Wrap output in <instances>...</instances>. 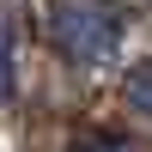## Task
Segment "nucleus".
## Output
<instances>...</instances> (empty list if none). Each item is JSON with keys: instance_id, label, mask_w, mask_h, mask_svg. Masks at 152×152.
<instances>
[{"instance_id": "3", "label": "nucleus", "mask_w": 152, "mask_h": 152, "mask_svg": "<svg viewBox=\"0 0 152 152\" xmlns=\"http://www.w3.org/2000/svg\"><path fill=\"white\" fill-rule=\"evenodd\" d=\"M12 91V31H6V18H0V97Z\"/></svg>"}, {"instance_id": "1", "label": "nucleus", "mask_w": 152, "mask_h": 152, "mask_svg": "<svg viewBox=\"0 0 152 152\" xmlns=\"http://www.w3.org/2000/svg\"><path fill=\"white\" fill-rule=\"evenodd\" d=\"M43 31H49V43H55L73 67H104L122 49V18L104 0H55L49 18H43Z\"/></svg>"}, {"instance_id": "2", "label": "nucleus", "mask_w": 152, "mask_h": 152, "mask_svg": "<svg viewBox=\"0 0 152 152\" xmlns=\"http://www.w3.org/2000/svg\"><path fill=\"white\" fill-rule=\"evenodd\" d=\"M122 97H128V110H140V116H152V61H140V67L122 79Z\"/></svg>"}]
</instances>
